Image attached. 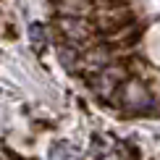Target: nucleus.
<instances>
[{"label":"nucleus","instance_id":"nucleus-5","mask_svg":"<svg viewBox=\"0 0 160 160\" xmlns=\"http://www.w3.org/2000/svg\"><path fill=\"white\" fill-rule=\"evenodd\" d=\"M50 160H79V152L68 142H55L50 147Z\"/></svg>","mask_w":160,"mask_h":160},{"label":"nucleus","instance_id":"nucleus-1","mask_svg":"<svg viewBox=\"0 0 160 160\" xmlns=\"http://www.w3.org/2000/svg\"><path fill=\"white\" fill-rule=\"evenodd\" d=\"M123 108L131 113H144L152 108V97L139 82H129L123 87Z\"/></svg>","mask_w":160,"mask_h":160},{"label":"nucleus","instance_id":"nucleus-2","mask_svg":"<svg viewBox=\"0 0 160 160\" xmlns=\"http://www.w3.org/2000/svg\"><path fill=\"white\" fill-rule=\"evenodd\" d=\"M58 29L63 32V37L68 39L71 45H79L89 37V26H87L84 18H76V16H61L58 21Z\"/></svg>","mask_w":160,"mask_h":160},{"label":"nucleus","instance_id":"nucleus-6","mask_svg":"<svg viewBox=\"0 0 160 160\" xmlns=\"http://www.w3.org/2000/svg\"><path fill=\"white\" fill-rule=\"evenodd\" d=\"M29 37H32V48L42 52V50H45V42H48V39H45V26L34 24V26L29 29Z\"/></svg>","mask_w":160,"mask_h":160},{"label":"nucleus","instance_id":"nucleus-4","mask_svg":"<svg viewBox=\"0 0 160 160\" xmlns=\"http://www.w3.org/2000/svg\"><path fill=\"white\" fill-rule=\"evenodd\" d=\"M55 5L61 16H76V18H87L95 11V0H55Z\"/></svg>","mask_w":160,"mask_h":160},{"label":"nucleus","instance_id":"nucleus-7","mask_svg":"<svg viewBox=\"0 0 160 160\" xmlns=\"http://www.w3.org/2000/svg\"><path fill=\"white\" fill-rule=\"evenodd\" d=\"M58 55H61V61H63L66 68H74V61H76V58H82V52H76L71 45H66V48L58 50Z\"/></svg>","mask_w":160,"mask_h":160},{"label":"nucleus","instance_id":"nucleus-3","mask_svg":"<svg viewBox=\"0 0 160 160\" xmlns=\"http://www.w3.org/2000/svg\"><path fill=\"white\" fill-rule=\"evenodd\" d=\"M121 68H100L97 76L92 79V89L97 92L100 97H108L113 95V89L118 87V79H121Z\"/></svg>","mask_w":160,"mask_h":160}]
</instances>
